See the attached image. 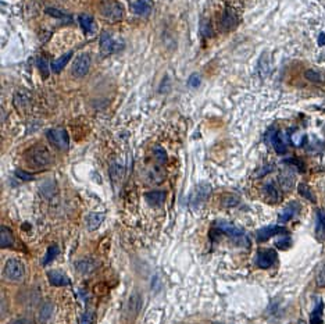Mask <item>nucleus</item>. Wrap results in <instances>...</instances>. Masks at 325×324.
I'll return each instance as SVG.
<instances>
[{"instance_id": "obj_22", "label": "nucleus", "mask_w": 325, "mask_h": 324, "mask_svg": "<svg viewBox=\"0 0 325 324\" xmlns=\"http://www.w3.org/2000/svg\"><path fill=\"white\" fill-rule=\"evenodd\" d=\"M14 245V238H13V233L10 231L9 227L2 225L0 228V246L5 249V248H10Z\"/></svg>"}, {"instance_id": "obj_38", "label": "nucleus", "mask_w": 325, "mask_h": 324, "mask_svg": "<svg viewBox=\"0 0 325 324\" xmlns=\"http://www.w3.org/2000/svg\"><path fill=\"white\" fill-rule=\"evenodd\" d=\"M281 185H282V188H285V190L292 188L293 179H292L291 175H281Z\"/></svg>"}, {"instance_id": "obj_6", "label": "nucleus", "mask_w": 325, "mask_h": 324, "mask_svg": "<svg viewBox=\"0 0 325 324\" xmlns=\"http://www.w3.org/2000/svg\"><path fill=\"white\" fill-rule=\"evenodd\" d=\"M90 56L88 53H81L78 57H75L73 66H71V74L75 78H82L89 73L90 68Z\"/></svg>"}, {"instance_id": "obj_10", "label": "nucleus", "mask_w": 325, "mask_h": 324, "mask_svg": "<svg viewBox=\"0 0 325 324\" xmlns=\"http://www.w3.org/2000/svg\"><path fill=\"white\" fill-rule=\"evenodd\" d=\"M265 140H267V142H268L269 145L274 148L275 152H277L278 155H285L286 146H285V144L282 142L281 135L277 132V129L275 128L269 129V132L267 134V136H265Z\"/></svg>"}, {"instance_id": "obj_35", "label": "nucleus", "mask_w": 325, "mask_h": 324, "mask_svg": "<svg viewBox=\"0 0 325 324\" xmlns=\"http://www.w3.org/2000/svg\"><path fill=\"white\" fill-rule=\"evenodd\" d=\"M238 203H239V198L235 195L228 194V195H224V198H223V205L227 207L235 206V205H238Z\"/></svg>"}, {"instance_id": "obj_5", "label": "nucleus", "mask_w": 325, "mask_h": 324, "mask_svg": "<svg viewBox=\"0 0 325 324\" xmlns=\"http://www.w3.org/2000/svg\"><path fill=\"white\" fill-rule=\"evenodd\" d=\"M46 138L49 140L51 145L56 146L60 151H67L70 146V136L67 131L63 128H53L46 132Z\"/></svg>"}, {"instance_id": "obj_30", "label": "nucleus", "mask_w": 325, "mask_h": 324, "mask_svg": "<svg viewBox=\"0 0 325 324\" xmlns=\"http://www.w3.org/2000/svg\"><path fill=\"white\" fill-rule=\"evenodd\" d=\"M297 191H299V194H300V195L304 196V199H307V201H310L311 203H315V196L313 195V191L308 188V185L299 184Z\"/></svg>"}, {"instance_id": "obj_11", "label": "nucleus", "mask_w": 325, "mask_h": 324, "mask_svg": "<svg viewBox=\"0 0 325 324\" xmlns=\"http://www.w3.org/2000/svg\"><path fill=\"white\" fill-rule=\"evenodd\" d=\"M236 25H238V16L234 12H231V10L225 12L221 21H220L221 31L228 32V31H232L234 28H236Z\"/></svg>"}, {"instance_id": "obj_36", "label": "nucleus", "mask_w": 325, "mask_h": 324, "mask_svg": "<svg viewBox=\"0 0 325 324\" xmlns=\"http://www.w3.org/2000/svg\"><path fill=\"white\" fill-rule=\"evenodd\" d=\"M81 324H95V313L86 310L81 317Z\"/></svg>"}, {"instance_id": "obj_32", "label": "nucleus", "mask_w": 325, "mask_h": 324, "mask_svg": "<svg viewBox=\"0 0 325 324\" xmlns=\"http://www.w3.org/2000/svg\"><path fill=\"white\" fill-rule=\"evenodd\" d=\"M153 156H154V159H156L160 164L167 162V153H166V151L162 149L161 146H156V148L153 149Z\"/></svg>"}, {"instance_id": "obj_4", "label": "nucleus", "mask_w": 325, "mask_h": 324, "mask_svg": "<svg viewBox=\"0 0 325 324\" xmlns=\"http://www.w3.org/2000/svg\"><path fill=\"white\" fill-rule=\"evenodd\" d=\"M100 14L107 20L118 21L123 18L124 9L116 0H103L100 5Z\"/></svg>"}, {"instance_id": "obj_12", "label": "nucleus", "mask_w": 325, "mask_h": 324, "mask_svg": "<svg viewBox=\"0 0 325 324\" xmlns=\"http://www.w3.org/2000/svg\"><path fill=\"white\" fill-rule=\"evenodd\" d=\"M264 195L267 196V199H268L271 203H278V202L282 199V194H281L280 188L277 187L274 181H271V182H267V184L264 185Z\"/></svg>"}, {"instance_id": "obj_19", "label": "nucleus", "mask_w": 325, "mask_h": 324, "mask_svg": "<svg viewBox=\"0 0 325 324\" xmlns=\"http://www.w3.org/2000/svg\"><path fill=\"white\" fill-rule=\"evenodd\" d=\"M315 237L317 240L322 241L325 238V212L318 209L317 210V221H315Z\"/></svg>"}, {"instance_id": "obj_1", "label": "nucleus", "mask_w": 325, "mask_h": 324, "mask_svg": "<svg viewBox=\"0 0 325 324\" xmlns=\"http://www.w3.org/2000/svg\"><path fill=\"white\" fill-rule=\"evenodd\" d=\"M25 160L31 167L43 168L47 167L53 162L50 151L43 145H34L25 152Z\"/></svg>"}, {"instance_id": "obj_34", "label": "nucleus", "mask_w": 325, "mask_h": 324, "mask_svg": "<svg viewBox=\"0 0 325 324\" xmlns=\"http://www.w3.org/2000/svg\"><path fill=\"white\" fill-rule=\"evenodd\" d=\"M38 68H39V71L43 78H47V77H49V63L46 62L43 57H39V59H38Z\"/></svg>"}, {"instance_id": "obj_37", "label": "nucleus", "mask_w": 325, "mask_h": 324, "mask_svg": "<svg viewBox=\"0 0 325 324\" xmlns=\"http://www.w3.org/2000/svg\"><path fill=\"white\" fill-rule=\"evenodd\" d=\"M46 13H47L49 16H53V17H56V18H62V20H66V21H70V20H71V17H70V16H67V14H63L62 12H59V10H56V9H47V10H46Z\"/></svg>"}, {"instance_id": "obj_3", "label": "nucleus", "mask_w": 325, "mask_h": 324, "mask_svg": "<svg viewBox=\"0 0 325 324\" xmlns=\"http://www.w3.org/2000/svg\"><path fill=\"white\" fill-rule=\"evenodd\" d=\"M215 227L219 229H221L224 234L230 235L231 238H234L236 241V244H239V245L247 246L250 242L247 241L246 234H245V231L239 227H236L234 224L230 223H225V221H217L215 223Z\"/></svg>"}, {"instance_id": "obj_42", "label": "nucleus", "mask_w": 325, "mask_h": 324, "mask_svg": "<svg viewBox=\"0 0 325 324\" xmlns=\"http://www.w3.org/2000/svg\"><path fill=\"white\" fill-rule=\"evenodd\" d=\"M12 324H34V321H32L31 318L23 317V318H17V320H14Z\"/></svg>"}, {"instance_id": "obj_14", "label": "nucleus", "mask_w": 325, "mask_h": 324, "mask_svg": "<svg viewBox=\"0 0 325 324\" xmlns=\"http://www.w3.org/2000/svg\"><path fill=\"white\" fill-rule=\"evenodd\" d=\"M142 306V299H140L139 294L134 292L132 295L129 296L128 302H127V316L129 317H134L138 314V312L140 310Z\"/></svg>"}, {"instance_id": "obj_16", "label": "nucleus", "mask_w": 325, "mask_h": 324, "mask_svg": "<svg viewBox=\"0 0 325 324\" xmlns=\"http://www.w3.org/2000/svg\"><path fill=\"white\" fill-rule=\"evenodd\" d=\"M210 191H211V188H210L208 185H199L196 190L193 191V194H192V203H193V205L203 203V202L207 199V196L210 195Z\"/></svg>"}, {"instance_id": "obj_18", "label": "nucleus", "mask_w": 325, "mask_h": 324, "mask_svg": "<svg viewBox=\"0 0 325 324\" xmlns=\"http://www.w3.org/2000/svg\"><path fill=\"white\" fill-rule=\"evenodd\" d=\"M96 267V263L89 259V257H84V259H79L78 262H75V268L77 271L81 274H89L92 273Z\"/></svg>"}, {"instance_id": "obj_28", "label": "nucleus", "mask_w": 325, "mask_h": 324, "mask_svg": "<svg viewBox=\"0 0 325 324\" xmlns=\"http://www.w3.org/2000/svg\"><path fill=\"white\" fill-rule=\"evenodd\" d=\"M164 178V173H162L160 168H150L149 170V173H147V181L150 182V184H160Z\"/></svg>"}, {"instance_id": "obj_21", "label": "nucleus", "mask_w": 325, "mask_h": 324, "mask_svg": "<svg viewBox=\"0 0 325 324\" xmlns=\"http://www.w3.org/2000/svg\"><path fill=\"white\" fill-rule=\"evenodd\" d=\"M103 221H104V214L103 213H90L86 217V227L90 231H93V229L99 228Z\"/></svg>"}, {"instance_id": "obj_8", "label": "nucleus", "mask_w": 325, "mask_h": 324, "mask_svg": "<svg viewBox=\"0 0 325 324\" xmlns=\"http://www.w3.org/2000/svg\"><path fill=\"white\" fill-rule=\"evenodd\" d=\"M121 48V43L113 38L109 32H103L100 36V53L103 56H109L114 52H117Z\"/></svg>"}, {"instance_id": "obj_27", "label": "nucleus", "mask_w": 325, "mask_h": 324, "mask_svg": "<svg viewBox=\"0 0 325 324\" xmlns=\"http://www.w3.org/2000/svg\"><path fill=\"white\" fill-rule=\"evenodd\" d=\"M132 12L135 14H139V16H145L150 12V6L146 3L145 0H136L132 3Z\"/></svg>"}, {"instance_id": "obj_20", "label": "nucleus", "mask_w": 325, "mask_h": 324, "mask_svg": "<svg viewBox=\"0 0 325 324\" xmlns=\"http://www.w3.org/2000/svg\"><path fill=\"white\" fill-rule=\"evenodd\" d=\"M304 77L306 79H308L310 82L317 85H324L325 84V73L321 71V70H317V68H311V70H307L304 73Z\"/></svg>"}, {"instance_id": "obj_26", "label": "nucleus", "mask_w": 325, "mask_h": 324, "mask_svg": "<svg viewBox=\"0 0 325 324\" xmlns=\"http://www.w3.org/2000/svg\"><path fill=\"white\" fill-rule=\"evenodd\" d=\"M51 312H53V305L50 302H46L43 306L40 307L39 314H38V318H39V323L45 324L51 316Z\"/></svg>"}, {"instance_id": "obj_40", "label": "nucleus", "mask_w": 325, "mask_h": 324, "mask_svg": "<svg viewBox=\"0 0 325 324\" xmlns=\"http://www.w3.org/2000/svg\"><path fill=\"white\" fill-rule=\"evenodd\" d=\"M188 85L189 86H193V88H196V86H199L200 85V77H199V74H193V75H191V78H189V81H188Z\"/></svg>"}, {"instance_id": "obj_23", "label": "nucleus", "mask_w": 325, "mask_h": 324, "mask_svg": "<svg viewBox=\"0 0 325 324\" xmlns=\"http://www.w3.org/2000/svg\"><path fill=\"white\" fill-rule=\"evenodd\" d=\"M79 24H81V28L85 31V34H95L96 25L93 18L90 16H88V14L79 16Z\"/></svg>"}, {"instance_id": "obj_29", "label": "nucleus", "mask_w": 325, "mask_h": 324, "mask_svg": "<svg viewBox=\"0 0 325 324\" xmlns=\"http://www.w3.org/2000/svg\"><path fill=\"white\" fill-rule=\"evenodd\" d=\"M59 253H60V248H59V246L57 245L49 246V249H47V252H46V255H45V259H43V264L47 266L49 263L53 262V260L59 256Z\"/></svg>"}, {"instance_id": "obj_41", "label": "nucleus", "mask_w": 325, "mask_h": 324, "mask_svg": "<svg viewBox=\"0 0 325 324\" xmlns=\"http://www.w3.org/2000/svg\"><path fill=\"white\" fill-rule=\"evenodd\" d=\"M286 163H289V164H293V166H296L297 168H300V170H304V164H303L300 160H296V159H291V160H286Z\"/></svg>"}, {"instance_id": "obj_24", "label": "nucleus", "mask_w": 325, "mask_h": 324, "mask_svg": "<svg viewBox=\"0 0 325 324\" xmlns=\"http://www.w3.org/2000/svg\"><path fill=\"white\" fill-rule=\"evenodd\" d=\"M71 56H73V53H71V52H68V53H66V55H63L60 59L55 60V62L51 63V68H53V71H55V73H60L63 68L67 66V63L70 62Z\"/></svg>"}, {"instance_id": "obj_7", "label": "nucleus", "mask_w": 325, "mask_h": 324, "mask_svg": "<svg viewBox=\"0 0 325 324\" xmlns=\"http://www.w3.org/2000/svg\"><path fill=\"white\" fill-rule=\"evenodd\" d=\"M277 259H278V255L274 249H261L257 253L256 264L260 268H269L277 263Z\"/></svg>"}, {"instance_id": "obj_31", "label": "nucleus", "mask_w": 325, "mask_h": 324, "mask_svg": "<svg viewBox=\"0 0 325 324\" xmlns=\"http://www.w3.org/2000/svg\"><path fill=\"white\" fill-rule=\"evenodd\" d=\"M315 284L317 287H325V262H322L319 264L318 270L315 273Z\"/></svg>"}, {"instance_id": "obj_9", "label": "nucleus", "mask_w": 325, "mask_h": 324, "mask_svg": "<svg viewBox=\"0 0 325 324\" xmlns=\"http://www.w3.org/2000/svg\"><path fill=\"white\" fill-rule=\"evenodd\" d=\"M280 234H288L282 225H268V227H263L261 229L257 231V241L258 242H264V241L269 240L271 237H275V235Z\"/></svg>"}, {"instance_id": "obj_44", "label": "nucleus", "mask_w": 325, "mask_h": 324, "mask_svg": "<svg viewBox=\"0 0 325 324\" xmlns=\"http://www.w3.org/2000/svg\"><path fill=\"white\" fill-rule=\"evenodd\" d=\"M213 324H221V323H213Z\"/></svg>"}, {"instance_id": "obj_43", "label": "nucleus", "mask_w": 325, "mask_h": 324, "mask_svg": "<svg viewBox=\"0 0 325 324\" xmlns=\"http://www.w3.org/2000/svg\"><path fill=\"white\" fill-rule=\"evenodd\" d=\"M318 45L319 46H325V34H324V32H322V34H319Z\"/></svg>"}, {"instance_id": "obj_25", "label": "nucleus", "mask_w": 325, "mask_h": 324, "mask_svg": "<svg viewBox=\"0 0 325 324\" xmlns=\"http://www.w3.org/2000/svg\"><path fill=\"white\" fill-rule=\"evenodd\" d=\"M322 312H324V303L319 301L315 307H314L311 317H310V324H321L322 323Z\"/></svg>"}, {"instance_id": "obj_33", "label": "nucleus", "mask_w": 325, "mask_h": 324, "mask_svg": "<svg viewBox=\"0 0 325 324\" xmlns=\"http://www.w3.org/2000/svg\"><path fill=\"white\" fill-rule=\"evenodd\" d=\"M291 245H292V240H291V237H289L288 234L282 235V238L275 242V246H277L278 249H289Z\"/></svg>"}, {"instance_id": "obj_2", "label": "nucleus", "mask_w": 325, "mask_h": 324, "mask_svg": "<svg viewBox=\"0 0 325 324\" xmlns=\"http://www.w3.org/2000/svg\"><path fill=\"white\" fill-rule=\"evenodd\" d=\"M5 277L10 283H21L25 277V266L16 257L9 259L5 264Z\"/></svg>"}, {"instance_id": "obj_17", "label": "nucleus", "mask_w": 325, "mask_h": 324, "mask_svg": "<svg viewBox=\"0 0 325 324\" xmlns=\"http://www.w3.org/2000/svg\"><path fill=\"white\" fill-rule=\"evenodd\" d=\"M167 194L164 191H150L145 195V199L150 206H160L166 202Z\"/></svg>"}, {"instance_id": "obj_15", "label": "nucleus", "mask_w": 325, "mask_h": 324, "mask_svg": "<svg viewBox=\"0 0 325 324\" xmlns=\"http://www.w3.org/2000/svg\"><path fill=\"white\" fill-rule=\"evenodd\" d=\"M299 210H300V205L295 201L291 202V203H289V205H288V206H286L285 209L280 213V216H278V221L282 224L286 223V221H289V220H291V218L293 217L297 212H299Z\"/></svg>"}, {"instance_id": "obj_13", "label": "nucleus", "mask_w": 325, "mask_h": 324, "mask_svg": "<svg viewBox=\"0 0 325 324\" xmlns=\"http://www.w3.org/2000/svg\"><path fill=\"white\" fill-rule=\"evenodd\" d=\"M47 279H49V283L55 287H66V285L70 284V279L59 270L47 271Z\"/></svg>"}, {"instance_id": "obj_39", "label": "nucleus", "mask_w": 325, "mask_h": 324, "mask_svg": "<svg viewBox=\"0 0 325 324\" xmlns=\"http://www.w3.org/2000/svg\"><path fill=\"white\" fill-rule=\"evenodd\" d=\"M16 175H17L18 178L24 179V181H32V179L35 178V177H34V175H32V174L24 173L23 170H17V171H16Z\"/></svg>"}]
</instances>
